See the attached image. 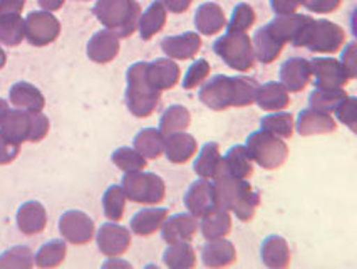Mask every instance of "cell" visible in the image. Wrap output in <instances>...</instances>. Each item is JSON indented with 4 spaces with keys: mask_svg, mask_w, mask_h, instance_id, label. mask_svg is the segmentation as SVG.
Instances as JSON below:
<instances>
[{
    "mask_svg": "<svg viewBox=\"0 0 357 269\" xmlns=\"http://www.w3.org/2000/svg\"><path fill=\"white\" fill-rule=\"evenodd\" d=\"M259 86L253 78L217 74L202 86L200 101L213 111L250 106L252 103H255Z\"/></svg>",
    "mask_w": 357,
    "mask_h": 269,
    "instance_id": "1",
    "label": "cell"
},
{
    "mask_svg": "<svg viewBox=\"0 0 357 269\" xmlns=\"http://www.w3.org/2000/svg\"><path fill=\"white\" fill-rule=\"evenodd\" d=\"M218 209L234 212L242 222H250L260 205V196L245 179H235L225 170V165L213 179Z\"/></svg>",
    "mask_w": 357,
    "mask_h": 269,
    "instance_id": "2",
    "label": "cell"
},
{
    "mask_svg": "<svg viewBox=\"0 0 357 269\" xmlns=\"http://www.w3.org/2000/svg\"><path fill=\"white\" fill-rule=\"evenodd\" d=\"M148 63L131 64L126 71V106L136 118H148L155 113L161 101V91L149 85L146 76Z\"/></svg>",
    "mask_w": 357,
    "mask_h": 269,
    "instance_id": "3",
    "label": "cell"
},
{
    "mask_svg": "<svg viewBox=\"0 0 357 269\" xmlns=\"http://www.w3.org/2000/svg\"><path fill=\"white\" fill-rule=\"evenodd\" d=\"M94 14L118 37H130L138 29L141 6L136 0H98Z\"/></svg>",
    "mask_w": 357,
    "mask_h": 269,
    "instance_id": "4",
    "label": "cell"
},
{
    "mask_svg": "<svg viewBox=\"0 0 357 269\" xmlns=\"http://www.w3.org/2000/svg\"><path fill=\"white\" fill-rule=\"evenodd\" d=\"M346 44V32L339 24L326 19H312L302 32L296 48H307L317 54H335Z\"/></svg>",
    "mask_w": 357,
    "mask_h": 269,
    "instance_id": "5",
    "label": "cell"
},
{
    "mask_svg": "<svg viewBox=\"0 0 357 269\" xmlns=\"http://www.w3.org/2000/svg\"><path fill=\"white\" fill-rule=\"evenodd\" d=\"M250 159L265 170H277L289 159V147L279 136L259 130L247 138L245 143Z\"/></svg>",
    "mask_w": 357,
    "mask_h": 269,
    "instance_id": "6",
    "label": "cell"
},
{
    "mask_svg": "<svg viewBox=\"0 0 357 269\" xmlns=\"http://www.w3.org/2000/svg\"><path fill=\"white\" fill-rule=\"evenodd\" d=\"M213 51L230 69L247 73L255 64L252 39L247 32H227L215 41Z\"/></svg>",
    "mask_w": 357,
    "mask_h": 269,
    "instance_id": "7",
    "label": "cell"
},
{
    "mask_svg": "<svg viewBox=\"0 0 357 269\" xmlns=\"http://www.w3.org/2000/svg\"><path fill=\"white\" fill-rule=\"evenodd\" d=\"M121 187L130 202L143 205H158L165 201L166 185L161 177L151 172H130L123 177Z\"/></svg>",
    "mask_w": 357,
    "mask_h": 269,
    "instance_id": "8",
    "label": "cell"
},
{
    "mask_svg": "<svg viewBox=\"0 0 357 269\" xmlns=\"http://www.w3.org/2000/svg\"><path fill=\"white\" fill-rule=\"evenodd\" d=\"M94 221L82 210H68L59 219V233L66 241L84 246L94 238Z\"/></svg>",
    "mask_w": 357,
    "mask_h": 269,
    "instance_id": "9",
    "label": "cell"
},
{
    "mask_svg": "<svg viewBox=\"0 0 357 269\" xmlns=\"http://www.w3.org/2000/svg\"><path fill=\"white\" fill-rule=\"evenodd\" d=\"M310 73L315 88H342L351 81L347 69L335 57H314L310 61Z\"/></svg>",
    "mask_w": 357,
    "mask_h": 269,
    "instance_id": "10",
    "label": "cell"
},
{
    "mask_svg": "<svg viewBox=\"0 0 357 269\" xmlns=\"http://www.w3.org/2000/svg\"><path fill=\"white\" fill-rule=\"evenodd\" d=\"M24 32L32 45H47L57 39L61 32L59 20L47 12H32L24 22Z\"/></svg>",
    "mask_w": 357,
    "mask_h": 269,
    "instance_id": "11",
    "label": "cell"
},
{
    "mask_svg": "<svg viewBox=\"0 0 357 269\" xmlns=\"http://www.w3.org/2000/svg\"><path fill=\"white\" fill-rule=\"evenodd\" d=\"M96 242L99 251L106 258H119L126 254V251L131 247V233L126 227L109 222V224H102L98 231Z\"/></svg>",
    "mask_w": 357,
    "mask_h": 269,
    "instance_id": "12",
    "label": "cell"
},
{
    "mask_svg": "<svg viewBox=\"0 0 357 269\" xmlns=\"http://www.w3.org/2000/svg\"><path fill=\"white\" fill-rule=\"evenodd\" d=\"M185 205L188 212L197 219L218 209L213 184L206 179L193 182L185 194Z\"/></svg>",
    "mask_w": 357,
    "mask_h": 269,
    "instance_id": "13",
    "label": "cell"
},
{
    "mask_svg": "<svg viewBox=\"0 0 357 269\" xmlns=\"http://www.w3.org/2000/svg\"><path fill=\"white\" fill-rule=\"evenodd\" d=\"M198 226L197 217L192 214H174L172 217H166V221L161 226V235L163 241L168 244L176 242H192L197 235Z\"/></svg>",
    "mask_w": 357,
    "mask_h": 269,
    "instance_id": "14",
    "label": "cell"
},
{
    "mask_svg": "<svg viewBox=\"0 0 357 269\" xmlns=\"http://www.w3.org/2000/svg\"><path fill=\"white\" fill-rule=\"evenodd\" d=\"M314 17L304 14H289V15H277L272 22H268L267 26L271 29V32L282 44L290 43L296 48L297 41L301 39L302 32L307 27V24L310 22Z\"/></svg>",
    "mask_w": 357,
    "mask_h": 269,
    "instance_id": "15",
    "label": "cell"
},
{
    "mask_svg": "<svg viewBox=\"0 0 357 269\" xmlns=\"http://www.w3.org/2000/svg\"><path fill=\"white\" fill-rule=\"evenodd\" d=\"M296 128L298 135L302 136H312V135H327L334 133L337 130V122L331 117V113H324V111L314 110V108H307L298 113Z\"/></svg>",
    "mask_w": 357,
    "mask_h": 269,
    "instance_id": "16",
    "label": "cell"
},
{
    "mask_svg": "<svg viewBox=\"0 0 357 269\" xmlns=\"http://www.w3.org/2000/svg\"><path fill=\"white\" fill-rule=\"evenodd\" d=\"M310 61L304 57H290L280 66V82L290 93H301L310 82Z\"/></svg>",
    "mask_w": 357,
    "mask_h": 269,
    "instance_id": "17",
    "label": "cell"
},
{
    "mask_svg": "<svg viewBox=\"0 0 357 269\" xmlns=\"http://www.w3.org/2000/svg\"><path fill=\"white\" fill-rule=\"evenodd\" d=\"M161 49L169 59H192L202 49V37L197 32H183L180 36H169L161 41Z\"/></svg>",
    "mask_w": 357,
    "mask_h": 269,
    "instance_id": "18",
    "label": "cell"
},
{
    "mask_svg": "<svg viewBox=\"0 0 357 269\" xmlns=\"http://www.w3.org/2000/svg\"><path fill=\"white\" fill-rule=\"evenodd\" d=\"M198 143L193 135L185 133V131H176L165 136V155L172 163L183 165L197 155Z\"/></svg>",
    "mask_w": 357,
    "mask_h": 269,
    "instance_id": "19",
    "label": "cell"
},
{
    "mask_svg": "<svg viewBox=\"0 0 357 269\" xmlns=\"http://www.w3.org/2000/svg\"><path fill=\"white\" fill-rule=\"evenodd\" d=\"M146 76L153 88L158 91H168L178 85L181 71L173 59L160 57V59L153 61V63H148Z\"/></svg>",
    "mask_w": 357,
    "mask_h": 269,
    "instance_id": "20",
    "label": "cell"
},
{
    "mask_svg": "<svg viewBox=\"0 0 357 269\" xmlns=\"http://www.w3.org/2000/svg\"><path fill=\"white\" fill-rule=\"evenodd\" d=\"M260 258H261V263L271 269L289 268L290 259H292L289 242L285 241L282 235H277V234L267 235V238L261 241Z\"/></svg>",
    "mask_w": 357,
    "mask_h": 269,
    "instance_id": "21",
    "label": "cell"
},
{
    "mask_svg": "<svg viewBox=\"0 0 357 269\" xmlns=\"http://www.w3.org/2000/svg\"><path fill=\"white\" fill-rule=\"evenodd\" d=\"M31 125H32V113L31 111L20 110H9L6 113V117L0 122V131L3 135L9 136L10 140L17 143L29 142V136H31Z\"/></svg>",
    "mask_w": 357,
    "mask_h": 269,
    "instance_id": "22",
    "label": "cell"
},
{
    "mask_svg": "<svg viewBox=\"0 0 357 269\" xmlns=\"http://www.w3.org/2000/svg\"><path fill=\"white\" fill-rule=\"evenodd\" d=\"M45 226H47V212L40 202L31 201L19 207L17 227L20 233L26 235H36L44 233Z\"/></svg>",
    "mask_w": 357,
    "mask_h": 269,
    "instance_id": "23",
    "label": "cell"
},
{
    "mask_svg": "<svg viewBox=\"0 0 357 269\" xmlns=\"http://www.w3.org/2000/svg\"><path fill=\"white\" fill-rule=\"evenodd\" d=\"M119 52L118 36L111 31H101L91 37L87 44V57L98 64L111 63Z\"/></svg>",
    "mask_w": 357,
    "mask_h": 269,
    "instance_id": "24",
    "label": "cell"
},
{
    "mask_svg": "<svg viewBox=\"0 0 357 269\" xmlns=\"http://www.w3.org/2000/svg\"><path fill=\"white\" fill-rule=\"evenodd\" d=\"M253 45V54H255V59L260 61L261 64H272L275 63L280 57L284 44L272 34L268 26L260 27L259 31L253 34L252 39Z\"/></svg>",
    "mask_w": 357,
    "mask_h": 269,
    "instance_id": "25",
    "label": "cell"
},
{
    "mask_svg": "<svg viewBox=\"0 0 357 269\" xmlns=\"http://www.w3.org/2000/svg\"><path fill=\"white\" fill-rule=\"evenodd\" d=\"M202 259L206 268H227L236 261V249L227 239H213L202 247Z\"/></svg>",
    "mask_w": 357,
    "mask_h": 269,
    "instance_id": "26",
    "label": "cell"
},
{
    "mask_svg": "<svg viewBox=\"0 0 357 269\" xmlns=\"http://www.w3.org/2000/svg\"><path fill=\"white\" fill-rule=\"evenodd\" d=\"M227 26L225 14L218 3H202L195 14V27L203 36H215Z\"/></svg>",
    "mask_w": 357,
    "mask_h": 269,
    "instance_id": "27",
    "label": "cell"
},
{
    "mask_svg": "<svg viewBox=\"0 0 357 269\" xmlns=\"http://www.w3.org/2000/svg\"><path fill=\"white\" fill-rule=\"evenodd\" d=\"M9 96L10 103L15 108L31 111V113H39V111H43L45 106V98L44 94L40 93V89L26 81L15 82L10 88Z\"/></svg>",
    "mask_w": 357,
    "mask_h": 269,
    "instance_id": "28",
    "label": "cell"
},
{
    "mask_svg": "<svg viewBox=\"0 0 357 269\" xmlns=\"http://www.w3.org/2000/svg\"><path fill=\"white\" fill-rule=\"evenodd\" d=\"M255 101L264 111H282L289 108L290 94L282 82L268 81L264 86H259Z\"/></svg>",
    "mask_w": 357,
    "mask_h": 269,
    "instance_id": "29",
    "label": "cell"
},
{
    "mask_svg": "<svg viewBox=\"0 0 357 269\" xmlns=\"http://www.w3.org/2000/svg\"><path fill=\"white\" fill-rule=\"evenodd\" d=\"M223 167V157L220 153V145L215 142H208L203 145L198 153L197 160L193 161V170L202 179L213 180Z\"/></svg>",
    "mask_w": 357,
    "mask_h": 269,
    "instance_id": "30",
    "label": "cell"
},
{
    "mask_svg": "<svg viewBox=\"0 0 357 269\" xmlns=\"http://www.w3.org/2000/svg\"><path fill=\"white\" fill-rule=\"evenodd\" d=\"M168 209L165 207H155V209H143L135 214L131 219V231L141 238L153 235L156 231L161 229L163 222L168 217Z\"/></svg>",
    "mask_w": 357,
    "mask_h": 269,
    "instance_id": "31",
    "label": "cell"
},
{
    "mask_svg": "<svg viewBox=\"0 0 357 269\" xmlns=\"http://www.w3.org/2000/svg\"><path fill=\"white\" fill-rule=\"evenodd\" d=\"M166 24V9L161 0H155L143 14L139 15L138 31L143 41H151L158 32L163 31Z\"/></svg>",
    "mask_w": 357,
    "mask_h": 269,
    "instance_id": "32",
    "label": "cell"
},
{
    "mask_svg": "<svg viewBox=\"0 0 357 269\" xmlns=\"http://www.w3.org/2000/svg\"><path fill=\"white\" fill-rule=\"evenodd\" d=\"M202 234L206 241L222 239L231 233V215L225 209H215L202 217Z\"/></svg>",
    "mask_w": 357,
    "mask_h": 269,
    "instance_id": "33",
    "label": "cell"
},
{
    "mask_svg": "<svg viewBox=\"0 0 357 269\" xmlns=\"http://www.w3.org/2000/svg\"><path fill=\"white\" fill-rule=\"evenodd\" d=\"M225 170L235 179H250L253 175V160L248 155L245 145H235L227 152L223 159Z\"/></svg>",
    "mask_w": 357,
    "mask_h": 269,
    "instance_id": "34",
    "label": "cell"
},
{
    "mask_svg": "<svg viewBox=\"0 0 357 269\" xmlns=\"http://www.w3.org/2000/svg\"><path fill=\"white\" fill-rule=\"evenodd\" d=\"M135 150H138L144 159L156 160L163 155L165 148V135L156 128H143L138 135L135 136Z\"/></svg>",
    "mask_w": 357,
    "mask_h": 269,
    "instance_id": "35",
    "label": "cell"
},
{
    "mask_svg": "<svg viewBox=\"0 0 357 269\" xmlns=\"http://www.w3.org/2000/svg\"><path fill=\"white\" fill-rule=\"evenodd\" d=\"M163 263L169 269H192L197 266V252L190 242L168 244L163 252Z\"/></svg>",
    "mask_w": 357,
    "mask_h": 269,
    "instance_id": "36",
    "label": "cell"
},
{
    "mask_svg": "<svg viewBox=\"0 0 357 269\" xmlns=\"http://www.w3.org/2000/svg\"><path fill=\"white\" fill-rule=\"evenodd\" d=\"M349 94L342 88H315L309 96V105L324 113H334L335 108Z\"/></svg>",
    "mask_w": 357,
    "mask_h": 269,
    "instance_id": "37",
    "label": "cell"
},
{
    "mask_svg": "<svg viewBox=\"0 0 357 269\" xmlns=\"http://www.w3.org/2000/svg\"><path fill=\"white\" fill-rule=\"evenodd\" d=\"M192 123V115L181 105H173L161 115L160 118V131L163 135L176 133V131H185Z\"/></svg>",
    "mask_w": 357,
    "mask_h": 269,
    "instance_id": "38",
    "label": "cell"
},
{
    "mask_svg": "<svg viewBox=\"0 0 357 269\" xmlns=\"http://www.w3.org/2000/svg\"><path fill=\"white\" fill-rule=\"evenodd\" d=\"M294 128H296V123H294L292 113H287L284 110L275 111V113L267 115L260 119V130L268 131L279 138H290L294 135Z\"/></svg>",
    "mask_w": 357,
    "mask_h": 269,
    "instance_id": "39",
    "label": "cell"
},
{
    "mask_svg": "<svg viewBox=\"0 0 357 269\" xmlns=\"http://www.w3.org/2000/svg\"><path fill=\"white\" fill-rule=\"evenodd\" d=\"M66 254H68V246L61 239L45 242L37 254L34 256V264L39 268H57L64 263Z\"/></svg>",
    "mask_w": 357,
    "mask_h": 269,
    "instance_id": "40",
    "label": "cell"
},
{
    "mask_svg": "<svg viewBox=\"0 0 357 269\" xmlns=\"http://www.w3.org/2000/svg\"><path fill=\"white\" fill-rule=\"evenodd\" d=\"M124 209H126V196L124 190L119 185H111L102 196V210L109 221L119 222L124 215Z\"/></svg>",
    "mask_w": 357,
    "mask_h": 269,
    "instance_id": "41",
    "label": "cell"
},
{
    "mask_svg": "<svg viewBox=\"0 0 357 269\" xmlns=\"http://www.w3.org/2000/svg\"><path fill=\"white\" fill-rule=\"evenodd\" d=\"M34 254L27 246H14L0 254V269H31Z\"/></svg>",
    "mask_w": 357,
    "mask_h": 269,
    "instance_id": "42",
    "label": "cell"
},
{
    "mask_svg": "<svg viewBox=\"0 0 357 269\" xmlns=\"http://www.w3.org/2000/svg\"><path fill=\"white\" fill-rule=\"evenodd\" d=\"M111 160H113V163L119 168V170L126 173L139 172L148 165L146 159H144L138 150L130 147L118 148V150L113 152V155H111Z\"/></svg>",
    "mask_w": 357,
    "mask_h": 269,
    "instance_id": "43",
    "label": "cell"
},
{
    "mask_svg": "<svg viewBox=\"0 0 357 269\" xmlns=\"http://www.w3.org/2000/svg\"><path fill=\"white\" fill-rule=\"evenodd\" d=\"M24 36H26V32H24V20L20 19V15L0 19V43L19 45L22 43Z\"/></svg>",
    "mask_w": 357,
    "mask_h": 269,
    "instance_id": "44",
    "label": "cell"
},
{
    "mask_svg": "<svg viewBox=\"0 0 357 269\" xmlns=\"http://www.w3.org/2000/svg\"><path fill=\"white\" fill-rule=\"evenodd\" d=\"M255 24V10L248 3H238L234 9L230 22H228L227 32H247Z\"/></svg>",
    "mask_w": 357,
    "mask_h": 269,
    "instance_id": "45",
    "label": "cell"
},
{
    "mask_svg": "<svg viewBox=\"0 0 357 269\" xmlns=\"http://www.w3.org/2000/svg\"><path fill=\"white\" fill-rule=\"evenodd\" d=\"M210 64L206 59H197L195 63L190 66L188 71H186L185 78H183V89L190 91L195 89L197 86H200L206 78L210 76Z\"/></svg>",
    "mask_w": 357,
    "mask_h": 269,
    "instance_id": "46",
    "label": "cell"
},
{
    "mask_svg": "<svg viewBox=\"0 0 357 269\" xmlns=\"http://www.w3.org/2000/svg\"><path fill=\"white\" fill-rule=\"evenodd\" d=\"M337 115L339 122L349 126V130L356 133V122H357V99L354 96H347L334 111Z\"/></svg>",
    "mask_w": 357,
    "mask_h": 269,
    "instance_id": "47",
    "label": "cell"
},
{
    "mask_svg": "<svg viewBox=\"0 0 357 269\" xmlns=\"http://www.w3.org/2000/svg\"><path fill=\"white\" fill-rule=\"evenodd\" d=\"M49 128H51V123H49V118L43 115V111L39 113H32V125H31V136H29V142L31 143H39L47 136Z\"/></svg>",
    "mask_w": 357,
    "mask_h": 269,
    "instance_id": "48",
    "label": "cell"
},
{
    "mask_svg": "<svg viewBox=\"0 0 357 269\" xmlns=\"http://www.w3.org/2000/svg\"><path fill=\"white\" fill-rule=\"evenodd\" d=\"M20 143L10 140L0 131V165H9L19 157Z\"/></svg>",
    "mask_w": 357,
    "mask_h": 269,
    "instance_id": "49",
    "label": "cell"
},
{
    "mask_svg": "<svg viewBox=\"0 0 357 269\" xmlns=\"http://www.w3.org/2000/svg\"><path fill=\"white\" fill-rule=\"evenodd\" d=\"M340 3H342V0H304L302 6L314 14H331V12L339 9Z\"/></svg>",
    "mask_w": 357,
    "mask_h": 269,
    "instance_id": "50",
    "label": "cell"
},
{
    "mask_svg": "<svg viewBox=\"0 0 357 269\" xmlns=\"http://www.w3.org/2000/svg\"><path fill=\"white\" fill-rule=\"evenodd\" d=\"M340 63H342L344 68L347 69L351 80L357 78V63H356V43L351 41V43L344 44V51L340 54Z\"/></svg>",
    "mask_w": 357,
    "mask_h": 269,
    "instance_id": "51",
    "label": "cell"
},
{
    "mask_svg": "<svg viewBox=\"0 0 357 269\" xmlns=\"http://www.w3.org/2000/svg\"><path fill=\"white\" fill-rule=\"evenodd\" d=\"M302 3H304V0H271V7L275 15L296 14Z\"/></svg>",
    "mask_w": 357,
    "mask_h": 269,
    "instance_id": "52",
    "label": "cell"
},
{
    "mask_svg": "<svg viewBox=\"0 0 357 269\" xmlns=\"http://www.w3.org/2000/svg\"><path fill=\"white\" fill-rule=\"evenodd\" d=\"M26 0H0V19L15 17L22 12Z\"/></svg>",
    "mask_w": 357,
    "mask_h": 269,
    "instance_id": "53",
    "label": "cell"
},
{
    "mask_svg": "<svg viewBox=\"0 0 357 269\" xmlns=\"http://www.w3.org/2000/svg\"><path fill=\"white\" fill-rule=\"evenodd\" d=\"M161 3H163L165 9L172 12V14H183V12L190 9L193 0H161Z\"/></svg>",
    "mask_w": 357,
    "mask_h": 269,
    "instance_id": "54",
    "label": "cell"
},
{
    "mask_svg": "<svg viewBox=\"0 0 357 269\" xmlns=\"http://www.w3.org/2000/svg\"><path fill=\"white\" fill-rule=\"evenodd\" d=\"M39 3L47 10H57V9H61L62 3H64V0H39Z\"/></svg>",
    "mask_w": 357,
    "mask_h": 269,
    "instance_id": "55",
    "label": "cell"
},
{
    "mask_svg": "<svg viewBox=\"0 0 357 269\" xmlns=\"http://www.w3.org/2000/svg\"><path fill=\"white\" fill-rule=\"evenodd\" d=\"M7 111H9V103H7L3 98H0V122H2V118L6 117Z\"/></svg>",
    "mask_w": 357,
    "mask_h": 269,
    "instance_id": "56",
    "label": "cell"
},
{
    "mask_svg": "<svg viewBox=\"0 0 357 269\" xmlns=\"http://www.w3.org/2000/svg\"><path fill=\"white\" fill-rule=\"evenodd\" d=\"M6 63H7V56H6V52H3L2 49H0V69H2L3 66H6Z\"/></svg>",
    "mask_w": 357,
    "mask_h": 269,
    "instance_id": "57",
    "label": "cell"
}]
</instances>
